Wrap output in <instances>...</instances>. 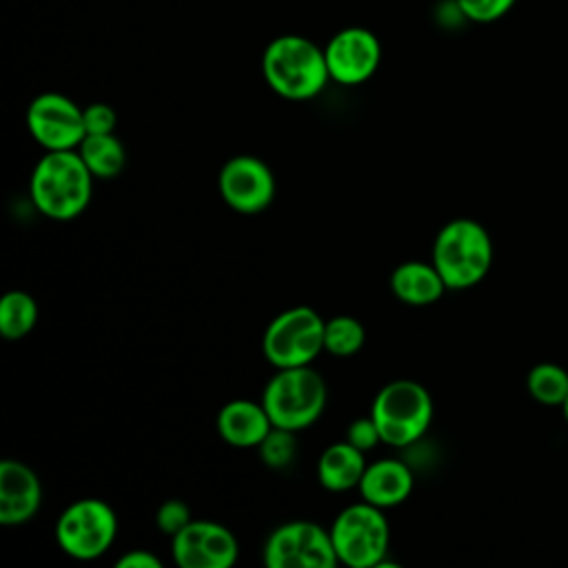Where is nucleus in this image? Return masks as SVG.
<instances>
[{
    "label": "nucleus",
    "instance_id": "bb28decb",
    "mask_svg": "<svg viewBox=\"0 0 568 568\" xmlns=\"http://www.w3.org/2000/svg\"><path fill=\"white\" fill-rule=\"evenodd\" d=\"M346 442H351L355 448H359L364 453L375 448L382 442V437H379V430H377L373 417L368 415V417L353 419L346 428Z\"/></svg>",
    "mask_w": 568,
    "mask_h": 568
},
{
    "label": "nucleus",
    "instance_id": "1a4fd4ad",
    "mask_svg": "<svg viewBox=\"0 0 568 568\" xmlns=\"http://www.w3.org/2000/svg\"><path fill=\"white\" fill-rule=\"evenodd\" d=\"M262 557L268 568H333L339 564L331 530L306 519L277 526L266 537Z\"/></svg>",
    "mask_w": 568,
    "mask_h": 568
},
{
    "label": "nucleus",
    "instance_id": "f257e3e1",
    "mask_svg": "<svg viewBox=\"0 0 568 568\" xmlns=\"http://www.w3.org/2000/svg\"><path fill=\"white\" fill-rule=\"evenodd\" d=\"M93 173L78 149L47 151L29 180V195L36 209L58 222L78 217L91 202Z\"/></svg>",
    "mask_w": 568,
    "mask_h": 568
},
{
    "label": "nucleus",
    "instance_id": "f8f14e48",
    "mask_svg": "<svg viewBox=\"0 0 568 568\" xmlns=\"http://www.w3.org/2000/svg\"><path fill=\"white\" fill-rule=\"evenodd\" d=\"M222 200L237 213H260L275 197V178L268 164L255 155H235L217 175Z\"/></svg>",
    "mask_w": 568,
    "mask_h": 568
},
{
    "label": "nucleus",
    "instance_id": "0eeeda50",
    "mask_svg": "<svg viewBox=\"0 0 568 568\" xmlns=\"http://www.w3.org/2000/svg\"><path fill=\"white\" fill-rule=\"evenodd\" d=\"M324 322L311 306L282 311L262 335L264 357L275 368L308 366L324 351Z\"/></svg>",
    "mask_w": 568,
    "mask_h": 568
},
{
    "label": "nucleus",
    "instance_id": "c85d7f7f",
    "mask_svg": "<svg viewBox=\"0 0 568 568\" xmlns=\"http://www.w3.org/2000/svg\"><path fill=\"white\" fill-rule=\"evenodd\" d=\"M561 413H564V419H566V424H568V397H566V402L561 404Z\"/></svg>",
    "mask_w": 568,
    "mask_h": 568
},
{
    "label": "nucleus",
    "instance_id": "4468645a",
    "mask_svg": "<svg viewBox=\"0 0 568 568\" xmlns=\"http://www.w3.org/2000/svg\"><path fill=\"white\" fill-rule=\"evenodd\" d=\"M42 504V484L31 466L18 459L0 462V524L20 526L36 517Z\"/></svg>",
    "mask_w": 568,
    "mask_h": 568
},
{
    "label": "nucleus",
    "instance_id": "9d476101",
    "mask_svg": "<svg viewBox=\"0 0 568 568\" xmlns=\"http://www.w3.org/2000/svg\"><path fill=\"white\" fill-rule=\"evenodd\" d=\"M27 129L44 151L78 149L87 135L82 106L55 91L40 93L31 100L27 109Z\"/></svg>",
    "mask_w": 568,
    "mask_h": 568
},
{
    "label": "nucleus",
    "instance_id": "f03ea898",
    "mask_svg": "<svg viewBox=\"0 0 568 568\" xmlns=\"http://www.w3.org/2000/svg\"><path fill=\"white\" fill-rule=\"evenodd\" d=\"M262 73L266 84L286 100H311L331 80L324 49L297 33L277 36L266 44Z\"/></svg>",
    "mask_w": 568,
    "mask_h": 568
},
{
    "label": "nucleus",
    "instance_id": "b1692460",
    "mask_svg": "<svg viewBox=\"0 0 568 568\" xmlns=\"http://www.w3.org/2000/svg\"><path fill=\"white\" fill-rule=\"evenodd\" d=\"M517 0H455L464 18L473 22H493L506 16Z\"/></svg>",
    "mask_w": 568,
    "mask_h": 568
},
{
    "label": "nucleus",
    "instance_id": "cd10ccee",
    "mask_svg": "<svg viewBox=\"0 0 568 568\" xmlns=\"http://www.w3.org/2000/svg\"><path fill=\"white\" fill-rule=\"evenodd\" d=\"M118 568H162V559L149 550H129L115 561Z\"/></svg>",
    "mask_w": 568,
    "mask_h": 568
},
{
    "label": "nucleus",
    "instance_id": "dca6fc26",
    "mask_svg": "<svg viewBox=\"0 0 568 568\" xmlns=\"http://www.w3.org/2000/svg\"><path fill=\"white\" fill-rule=\"evenodd\" d=\"M273 422L262 402L231 399L217 413L220 437L235 448H257Z\"/></svg>",
    "mask_w": 568,
    "mask_h": 568
},
{
    "label": "nucleus",
    "instance_id": "20e7f679",
    "mask_svg": "<svg viewBox=\"0 0 568 568\" xmlns=\"http://www.w3.org/2000/svg\"><path fill=\"white\" fill-rule=\"evenodd\" d=\"M277 428L300 433L320 419L326 406V382L308 366L277 368L260 399Z\"/></svg>",
    "mask_w": 568,
    "mask_h": 568
},
{
    "label": "nucleus",
    "instance_id": "6ab92c4d",
    "mask_svg": "<svg viewBox=\"0 0 568 568\" xmlns=\"http://www.w3.org/2000/svg\"><path fill=\"white\" fill-rule=\"evenodd\" d=\"M80 158L93 178L111 180L118 178L126 164L124 144L115 138V133H89L78 146Z\"/></svg>",
    "mask_w": 568,
    "mask_h": 568
},
{
    "label": "nucleus",
    "instance_id": "a211bd4d",
    "mask_svg": "<svg viewBox=\"0 0 568 568\" xmlns=\"http://www.w3.org/2000/svg\"><path fill=\"white\" fill-rule=\"evenodd\" d=\"M366 466L364 450L344 439L324 448L317 462V477L326 490L344 493L359 486Z\"/></svg>",
    "mask_w": 568,
    "mask_h": 568
},
{
    "label": "nucleus",
    "instance_id": "aec40b11",
    "mask_svg": "<svg viewBox=\"0 0 568 568\" xmlns=\"http://www.w3.org/2000/svg\"><path fill=\"white\" fill-rule=\"evenodd\" d=\"M38 322V304L24 291H9L0 300V335L4 339H20Z\"/></svg>",
    "mask_w": 568,
    "mask_h": 568
},
{
    "label": "nucleus",
    "instance_id": "7ed1b4c3",
    "mask_svg": "<svg viewBox=\"0 0 568 568\" xmlns=\"http://www.w3.org/2000/svg\"><path fill=\"white\" fill-rule=\"evenodd\" d=\"M430 262L450 291L479 284L493 266V240L484 224L470 217L446 222L433 242Z\"/></svg>",
    "mask_w": 568,
    "mask_h": 568
},
{
    "label": "nucleus",
    "instance_id": "39448f33",
    "mask_svg": "<svg viewBox=\"0 0 568 568\" xmlns=\"http://www.w3.org/2000/svg\"><path fill=\"white\" fill-rule=\"evenodd\" d=\"M371 417L382 444L404 448L415 444L433 422L430 393L413 379H395L382 386L373 399Z\"/></svg>",
    "mask_w": 568,
    "mask_h": 568
},
{
    "label": "nucleus",
    "instance_id": "423d86ee",
    "mask_svg": "<svg viewBox=\"0 0 568 568\" xmlns=\"http://www.w3.org/2000/svg\"><path fill=\"white\" fill-rule=\"evenodd\" d=\"M331 539L337 561L348 568H379L390 544V526L382 508L357 501L346 506L333 521Z\"/></svg>",
    "mask_w": 568,
    "mask_h": 568
},
{
    "label": "nucleus",
    "instance_id": "412c9836",
    "mask_svg": "<svg viewBox=\"0 0 568 568\" xmlns=\"http://www.w3.org/2000/svg\"><path fill=\"white\" fill-rule=\"evenodd\" d=\"M530 397L544 406H559L568 397V371L552 362L535 364L526 375Z\"/></svg>",
    "mask_w": 568,
    "mask_h": 568
},
{
    "label": "nucleus",
    "instance_id": "393cba45",
    "mask_svg": "<svg viewBox=\"0 0 568 568\" xmlns=\"http://www.w3.org/2000/svg\"><path fill=\"white\" fill-rule=\"evenodd\" d=\"M191 510L182 499H166L164 504H160V508L155 510V526L173 537L178 535L186 524H191Z\"/></svg>",
    "mask_w": 568,
    "mask_h": 568
},
{
    "label": "nucleus",
    "instance_id": "9b49d317",
    "mask_svg": "<svg viewBox=\"0 0 568 568\" xmlns=\"http://www.w3.org/2000/svg\"><path fill=\"white\" fill-rule=\"evenodd\" d=\"M171 555L180 568H229L237 561L235 535L209 519H193L171 537Z\"/></svg>",
    "mask_w": 568,
    "mask_h": 568
},
{
    "label": "nucleus",
    "instance_id": "ddd939ff",
    "mask_svg": "<svg viewBox=\"0 0 568 568\" xmlns=\"http://www.w3.org/2000/svg\"><path fill=\"white\" fill-rule=\"evenodd\" d=\"M324 58L331 80L344 87H355L377 71L382 44L373 31L364 27H346L326 42Z\"/></svg>",
    "mask_w": 568,
    "mask_h": 568
},
{
    "label": "nucleus",
    "instance_id": "6e6552de",
    "mask_svg": "<svg viewBox=\"0 0 568 568\" xmlns=\"http://www.w3.org/2000/svg\"><path fill=\"white\" fill-rule=\"evenodd\" d=\"M118 517L113 508L95 497L69 504L55 524V541L64 555L91 561L102 557L115 541Z\"/></svg>",
    "mask_w": 568,
    "mask_h": 568
},
{
    "label": "nucleus",
    "instance_id": "f3484780",
    "mask_svg": "<svg viewBox=\"0 0 568 568\" xmlns=\"http://www.w3.org/2000/svg\"><path fill=\"white\" fill-rule=\"evenodd\" d=\"M390 291L404 304L428 306L444 295L446 282L433 262L408 260L390 273Z\"/></svg>",
    "mask_w": 568,
    "mask_h": 568
},
{
    "label": "nucleus",
    "instance_id": "5701e85b",
    "mask_svg": "<svg viewBox=\"0 0 568 568\" xmlns=\"http://www.w3.org/2000/svg\"><path fill=\"white\" fill-rule=\"evenodd\" d=\"M260 450V457L262 462L268 466V468H286L293 457H295V433L293 430H286V428H277L273 426L268 430V435L260 442L257 446Z\"/></svg>",
    "mask_w": 568,
    "mask_h": 568
},
{
    "label": "nucleus",
    "instance_id": "a878e982",
    "mask_svg": "<svg viewBox=\"0 0 568 568\" xmlns=\"http://www.w3.org/2000/svg\"><path fill=\"white\" fill-rule=\"evenodd\" d=\"M84 113V129L87 135L89 133H113L118 115L113 111V106L104 104V102H93L89 106L82 109Z\"/></svg>",
    "mask_w": 568,
    "mask_h": 568
},
{
    "label": "nucleus",
    "instance_id": "2eb2a0df",
    "mask_svg": "<svg viewBox=\"0 0 568 568\" xmlns=\"http://www.w3.org/2000/svg\"><path fill=\"white\" fill-rule=\"evenodd\" d=\"M413 470L404 462L384 457L366 466L357 490L364 501L384 510L406 501L413 493Z\"/></svg>",
    "mask_w": 568,
    "mask_h": 568
},
{
    "label": "nucleus",
    "instance_id": "4be33fe9",
    "mask_svg": "<svg viewBox=\"0 0 568 568\" xmlns=\"http://www.w3.org/2000/svg\"><path fill=\"white\" fill-rule=\"evenodd\" d=\"M366 339V331L359 320L351 315H335L324 322V351L335 357L355 355Z\"/></svg>",
    "mask_w": 568,
    "mask_h": 568
}]
</instances>
